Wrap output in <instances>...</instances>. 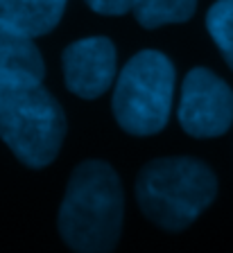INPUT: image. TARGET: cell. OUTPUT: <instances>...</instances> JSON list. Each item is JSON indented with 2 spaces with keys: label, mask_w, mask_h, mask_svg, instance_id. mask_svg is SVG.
<instances>
[{
  "label": "cell",
  "mask_w": 233,
  "mask_h": 253,
  "mask_svg": "<svg viewBox=\"0 0 233 253\" xmlns=\"http://www.w3.org/2000/svg\"><path fill=\"white\" fill-rule=\"evenodd\" d=\"M195 9L197 0H132L136 21L147 30L168 23H186L195 14Z\"/></svg>",
  "instance_id": "9c48e42d"
},
{
  "label": "cell",
  "mask_w": 233,
  "mask_h": 253,
  "mask_svg": "<svg viewBox=\"0 0 233 253\" xmlns=\"http://www.w3.org/2000/svg\"><path fill=\"white\" fill-rule=\"evenodd\" d=\"M66 2L68 0H0V21L34 39L57 27Z\"/></svg>",
  "instance_id": "ba28073f"
},
{
  "label": "cell",
  "mask_w": 233,
  "mask_h": 253,
  "mask_svg": "<svg viewBox=\"0 0 233 253\" xmlns=\"http://www.w3.org/2000/svg\"><path fill=\"white\" fill-rule=\"evenodd\" d=\"M217 195V179L208 165L190 156L159 158L136 179V199L143 215L165 231H184Z\"/></svg>",
  "instance_id": "7a4b0ae2"
},
{
  "label": "cell",
  "mask_w": 233,
  "mask_h": 253,
  "mask_svg": "<svg viewBox=\"0 0 233 253\" xmlns=\"http://www.w3.org/2000/svg\"><path fill=\"white\" fill-rule=\"evenodd\" d=\"M64 79L70 93L95 100L116 79V47L104 37L75 41L64 50Z\"/></svg>",
  "instance_id": "8992f818"
},
{
  "label": "cell",
  "mask_w": 233,
  "mask_h": 253,
  "mask_svg": "<svg viewBox=\"0 0 233 253\" xmlns=\"http://www.w3.org/2000/svg\"><path fill=\"white\" fill-rule=\"evenodd\" d=\"M86 5L97 14L106 16H120L132 9V0H86Z\"/></svg>",
  "instance_id": "8fae6325"
},
{
  "label": "cell",
  "mask_w": 233,
  "mask_h": 253,
  "mask_svg": "<svg viewBox=\"0 0 233 253\" xmlns=\"http://www.w3.org/2000/svg\"><path fill=\"white\" fill-rule=\"evenodd\" d=\"M125 197L116 169L102 161L77 165L59 208V233L75 253H111L122 231Z\"/></svg>",
  "instance_id": "6da1fadb"
},
{
  "label": "cell",
  "mask_w": 233,
  "mask_h": 253,
  "mask_svg": "<svg viewBox=\"0 0 233 253\" xmlns=\"http://www.w3.org/2000/svg\"><path fill=\"white\" fill-rule=\"evenodd\" d=\"M0 138L27 168H46L66 138L64 109L41 84L0 86Z\"/></svg>",
  "instance_id": "3957f363"
},
{
  "label": "cell",
  "mask_w": 233,
  "mask_h": 253,
  "mask_svg": "<svg viewBox=\"0 0 233 253\" xmlns=\"http://www.w3.org/2000/svg\"><path fill=\"white\" fill-rule=\"evenodd\" d=\"M175 97V66L156 50L127 61L113 90V116L122 131L154 136L165 129Z\"/></svg>",
  "instance_id": "277c9868"
},
{
  "label": "cell",
  "mask_w": 233,
  "mask_h": 253,
  "mask_svg": "<svg viewBox=\"0 0 233 253\" xmlns=\"http://www.w3.org/2000/svg\"><path fill=\"white\" fill-rule=\"evenodd\" d=\"M208 34L233 70V0H217L206 16Z\"/></svg>",
  "instance_id": "30bf717a"
},
{
  "label": "cell",
  "mask_w": 233,
  "mask_h": 253,
  "mask_svg": "<svg viewBox=\"0 0 233 253\" xmlns=\"http://www.w3.org/2000/svg\"><path fill=\"white\" fill-rule=\"evenodd\" d=\"M179 125L192 138H217L233 125V90L206 68H195L181 84Z\"/></svg>",
  "instance_id": "5b68a950"
},
{
  "label": "cell",
  "mask_w": 233,
  "mask_h": 253,
  "mask_svg": "<svg viewBox=\"0 0 233 253\" xmlns=\"http://www.w3.org/2000/svg\"><path fill=\"white\" fill-rule=\"evenodd\" d=\"M43 59L32 37L0 21V86L41 84Z\"/></svg>",
  "instance_id": "52a82bcc"
}]
</instances>
